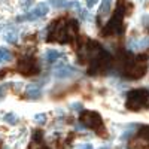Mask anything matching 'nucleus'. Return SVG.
I'll return each mask as SVG.
<instances>
[{"mask_svg": "<svg viewBox=\"0 0 149 149\" xmlns=\"http://www.w3.org/2000/svg\"><path fill=\"white\" fill-rule=\"evenodd\" d=\"M146 61H148L146 55H137L136 58H130L125 63V67H124V74L128 79H140L148 69Z\"/></svg>", "mask_w": 149, "mask_h": 149, "instance_id": "f257e3e1", "label": "nucleus"}, {"mask_svg": "<svg viewBox=\"0 0 149 149\" xmlns=\"http://www.w3.org/2000/svg\"><path fill=\"white\" fill-rule=\"evenodd\" d=\"M148 100H149V91L148 90H145V88L133 90L127 95L125 107L130 110H139L148 103Z\"/></svg>", "mask_w": 149, "mask_h": 149, "instance_id": "f03ea898", "label": "nucleus"}, {"mask_svg": "<svg viewBox=\"0 0 149 149\" xmlns=\"http://www.w3.org/2000/svg\"><path fill=\"white\" fill-rule=\"evenodd\" d=\"M79 121L86 128H91V130H95V131H103V119L94 110H82Z\"/></svg>", "mask_w": 149, "mask_h": 149, "instance_id": "7ed1b4c3", "label": "nucleus"}, {"mask_svg": "<svg viewBox=\"0 0 149 149\" xmlns=\"http://www.w3.org/2000/svg\"><path fill=\"white\" fill-rule=\"evenodd\" d=\"M122 17H124V12L116 6L113 15H112V18H110V21L106 24V27L102 30V36H112V34L122 33Z\"/></svg>", "mask_w": 149, "mask_h": 149, "instance_id": "20e7f679", "label": "nucleus"}, {"mask_svg": "<svg viewBox=\"0 0 149 149\" xmlns=\"http://www.w3.org/2000/svg\"><path fill=\"white\" fill-rule=\"evenodd\" d=\"M17 70L22 74H26V76H33V74H37V72H39V66H37L34 58L29 57V58H22L19 61Z\"/></svg>", "mask_w": 149, "mask_h": 149, "instance_id": "39448f33", "label": "nucleus"}, {"mask_svg": "<svg viewBox=\"0 0 149 149\" xmlns=\"http://www.w3.org/2000/svg\"><path fill=\"white\" fill-rule=\"evenodd\" d=\"M48 12H49L48 5H46V3H39L36 8H33L27 15H24V17H21V18H18V19H29V21H33V19H37V18L45 17Z\"/></svg>", "mask_w": 149, "mask_h": 149, "instance_id": "423d86ee", "label": "nucleus"}, {"mask_svg": "<svg viewBox=\"0 0 149 149\" xmlns=\"http://www.w3.org/2000/svg\"><path fill=\"white\" fill-rule=\"evenodd\" d=\"M74 72L76 70H74L73 67H70V66H61L55 70V74L58 78H67V76H72Z\"/></svg>", "mask_w": 149, "mask_h": 149, "instance_id": "0eeeda50", "label": "nucleus"}, {"mask_svg": "<svg viewBox=\"0 0 149 149\" xmlns=\"http://www.w3.org/2000/svg\"><path fill=\"white\" fill-rule=\"evenodd\" d=\"M40 94H42V91H40V88H37V85H29L26 88V95L29 98H31V100L37 98Z\"/></svg>", "mask_w": 149, "mask_h": 149, "instance_id": "6e6552de", "label": "nucleus"}, {"mask_svg": "<svg viewBox=\"0 0 149 149\" xmlns=\"http://www.w3.org/2000/svg\"><path fill=\"white\" fill-rule=\"evenodd\" d=\"M45 58L48 63H54V61H57L58 58H61V54L58 51H55V49H49V51H46L45 54Z\"/></svg>", "mask_w": 149, "mask_h": 149, "instance_id": "1a4fd4ad", "label": "nucleus"}, {"mask_svg": "<svg viewBox=\"0 0 149 149\" xmlns=\"http://www.w3.org/2000/svg\"><path fill=\"white\" fill-rule=\"evenodd\" d=\"M10 60H12V54L6 48H0V63H3V61H10Z\"/></svg>", "mask_w": 149, "mask_h": 149, "instance_id": "9d476101", "label": "nucleus"}, {"mask_svg": "<svg viewBox=\"0 0 149 149\" xmlns=\"http://www.w3.org/2000/svg\"><path fill=\"white\" fill-rule=\"evenodd\" d=\"M3 119H5V122H8V124H17V121H18V118H17V115L14 113V112H9V113H6V115L3 116Z\"/></svg>", "mask_w": 149, "mask_h": 149, "instance_id": "9b49d317", "label": "nucleus"}, {"mask_svg": "<svg viewBox=\"0 0 149 149\" xmlns=\"http://www.w3.org/2000/svg\"><path fill=\"white\" fill-rule=\"evenodd\" d=\"M110 3H112V0H102V6H100V14L102 15H104V14L109 12Z\"/></svg>", "mask_w": 149, "mask_h": 149, "instance_id": "f8f14e48", "label": "nucleus"}, {"mask_svg": "<svg viewBox=\"0 0 149 149\" xmlns=\"http://www.w3.org/2000/svg\"><path fill=\"white\" fill-rule=\"evenodd\" d=\"M5 39H6L9 43H15L17 39H18V34H17V31H9V33L5 34Z\"/></svg>", "mask_w": 149, "mask_h": 149, "instance_id": "ddd939ff", "label": "nucleus"}, {"mask_svg": "<svg viewBox=\"0 0 149 149\" xmlns=\"http://www.w3.org/2000/svg\"><path fill=\"white\" fill-rule=\"evenodd\" d=\"M139 136L143 139V140H146L148 143H149V125H146V127H143V128H140V131H139Z\"/></svg>", "mask_w": 149, "mask_h": 149, "instance_id": "4468645a", "label": "nucleus"}, {"mask_svg": "<svg viewBox=\"0 0 149 149\" xmlns=\"http://www.w3.org/2000/svg\"><path fill=\"white\" fill-rule=\"evenodd\" d=\"M136 48H139V49H142V48H148L149 46V37H146V39H142L137 45H134Z\"/></svg>", "mask_w": 149, "mask_h": 149, "instance_id": "2eb2a0df", "label": "nucleus"}, {"mask_svg": "<svg viewBox=\"0 0 149 149\" xmlns=\"http://www.w3.org/2000/svg\"><path fill=\"white\" fill-rule=\"evenodd\" d=\"M34 121H37L39 124H45V122H46V115H45V113H37V115L34 116Z\"/></svg>", "mask_w": 149, "mask_h": 149, "instance_id": "dca6fc26", "label": "nucleus"}, {"mask_svg": "<svg viewBox=\"0 0 149 149\" xmlns=\"http://www.w3.org/2000/svg\"><path fill=\"white\" fill-rule=\"evenodd\" d=\"M69 3H67V0H54V6L55 8H66Z\"/></svg>", "mask_w": 149, "mask_h": 149, "instance_id": "f3484780", "label": "nucleus"}, {"mask_svg": "<svg viewBox=\"0 0 149 149\" xmlns=\"http://www.w3.org/2000/svg\"><path fill=\"white\" fill-rule=\"evenodd\" d=\"M42 139H43V133L40 131V130H36L34 131V142H42Z\"/></svg>", "mask_w": 149, "mask_h": 149, "instance_id": "a211bd4d", "label": "nucleus"}, {"mask_svg": "<svg viewBox=\"0 0 149 149\" xmlns=\"http://www.w3.org/2000/svg\"><path fill=\"white\" fill-rule=\"evenodd\" d=\"M95 3H97V0H86V6L88 8H93Z\"/></svg>", "mask_w": 149, "mask_h": 149, "instance_id": "6ab92c4d", "label": "nucleus"}, {"mask_svg": "<svg viewBox=\"0 0 149 149\" xmlns=\"http://www.w3.org/2000/svg\"><path fill=\"white\" fill-rule=\"evenodd\" d=\"M81 149H94V148H93L90 143H85V145H82V148H81Z\"/></svg>", "mask_w": 149, "mask_h": 149, "instance_id": "aec40b11", "label": "nucleus"}, {"mask_svg": "<svg viewBox=\"0 0 149 149\" xmlns=\"http://www.w3.org/2000/svg\"><path fill=\"white\" fill-rule=\"evenodd\" d=\"M5 93V86H0V95H2Z\"/></svg>", "mask_w": 149, "mask_h": 149, "instance_id": "412c9836", "label": "nucleus"}, {"mask_svg": "<svg viewBox=\"0 0 149 149\" xmlns=\"http://www.w3.org/2000/svg\"><path fill=\"white\" fill-rule=\"evenodd\" d=\"M102 149H109V146H106V148H102Z\"/></svg>", "mask_w": 149, "mask_h": 149, "instance_id": "4be33fe9", "label": "nucleus"}]
</instances>
